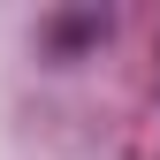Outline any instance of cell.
<instances>
[{
	"mask_svg": "<svg viewBox=\"0 0 160 160\" xmlns=\"http://www.w3.org/2000/svg\"><path fill=\"white\" fill-rule=\"evenodd\" d=\"M38 38H46L53 53L99 46V38H107V8H69V15H46V23H38Z\"/></svg>",
	"mask_w": 160,
	"mask_h": 160,
	"instance_id": "obj_1",
	"label": "cell"
}]
</instances>
